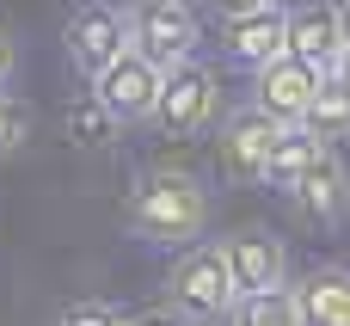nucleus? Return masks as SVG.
Listing matches in <instances>:
<instances>
[{
  "mask_svg": "<svg viewBox=\"0 0 350 326\" xmlns=\"http://www.w3.org/2000/svg\"><path fill=\"white\" fill-rule=\"evenodd\" d=\"M209 228V185L185 166H154L129 191V234L154 247H191Z\"/></svg>",
  "mask_w": 350,
  "mask_h": 326,
  "instance_id": "nucleus-1",
  "label": "nucleus"
},
{
  "mask_svg": "<svg viewBox=\"0 0 350 326\" xmlns=\"http://www.w3.org/2000/svg\"><path fill=\"white\" fill-rule=\"evenodd\" d=\"M234 277H228V259L215 240H191L185 259L166 271V308L185 314L191 326H215L228 308H234Z\"/></svg>",
  "mask_w": 350,
  "mask_h": 326,
  "instance_id": "nucleus-2",
  "label": "nucleus"
},
{
  "mask_svg": "<svg viewBox=\"0 0 350 326\" xmlns=\"http://www.w3.org/2000/svg\"><path fill=\"white\" fill-rule=\"evenodd\" d=\"M215 111H221V80H215V68H203V62H172V68H160V99H154L160 136L185 142V136L209 129Z\"/></svg>",
  "mask_w": 350,
  "mask_h": 326,
  "instance_id": "nucleus-3",
  "label": "nucleus"
},
{
  "mask_svg": "<svg viewBox=\"0 0 350 326\" xmlns=\"http://www.w3.org/2000/svg\"><path fill=\"white\" fill-rule=\"evenodd\" d=\"M320 86H326V68H314L301 55H271L265 68H252V105L277 123H301Z\"/></svg>",
  "mask_w": 350,
  "mask_h": 326,
  "instance_id": "nucleus-4",
  "label": "nucleus"
},
{
  "mask_svg": "<svg viewBox=\"0 0 350 326\" xmlns=\"http://www.w3.org/2000/svg\"><path fill=\"white\" fill-rule=\"evenodd\" d=\"M197 43H203V25H197L191 0H172V6H154V12H129V49L148 55L154 68L191 62Z\"/></svg>",
  "mask_w": 350,
  "mask_h": 326,
  "instance_id": "nucleus-5",
  "label": "nucleus"
},
{
  "mask_svg": "<svg viewBox=\"0 0 350 326\" xmlns=\"http://www.w3.org/2000/svg\"><path fill=\"white\" fill-rule=\"evenodd\" d=\"M62 43H68V62L92 80L105 62H117L129 49V12L123 6H105V0H86V6H74Z\"/></svg>",
  "mask_w": 350,
  "mask_h": 326,
  "instance_id": "nucleus-6",
  "label": "nucleus"
},
{
  "mask_svg": "<svg viewBox=\"0 0 350 326\" xmlns=\"http://www.w3.org/2000/svg\"><path fill=\"white\" fill-rule=\"evenodd\" d=\"M215 247H221L228 277H234L240 296H252V290H283V284H289V247H283V234H271V228H234V234H221Z\"/></svg>",
  "mask_w": 350,
  "mask_h": 326,
  "instance_id": "nucleus-7",
  "label": "nucleus"
},
{
  "mask_svg": "<svg viewBox=\"0 0 350 326\" xmlns=\"http://www.w3.org/2000/svg\"><path fill=\"white\" fill-rule=\"evenodd\" d=\"M92 99H98L117 123H142V117H154V99H160V68H154L148 55L123 49L117 62H105V68L92 74Z\"/></svg>",
  "mask_w": 350,
  "mask_h": 326,
  "instance_id": "nucleus-8",
  "label": "nucleus"
},
{
  "mask_svg": "<svg viewBox=\"0 0 350 326\" xmlns=\"http://www.w3.org/2000/svg\"><path fill=\"white\" fill-rule=\"evenodd\" d=\"M289 203L308 216V222H320V228H338L350 216V166H345V154L326 142L314 160H308V173L289 185Z\"/></svg>",
  "mask_w": 350,
  "mask_h": 326,
  "instance_id": "nucleus-9",
  "label": "nucleus"
},
{
  "mask_svg": "<svg viewBox=\"0 0 350 326\" xmlns=\"http://www.w3.org/2000/svg\"><path fill=\"white\" fill-rule=\"evenodd\" d=\"M277 129H283L277 117H265L258 105H240V111L221 123V136H215L221 173H228L234 185H258V179H265V154H271Z\"/></svg>",
  "mask_w": 350,
  "mask_h": 326,
  "instance_id": "nucleus-10",
  "label": "nucleus"
},
{
  "mask_svg": "<svg viewBox=\"0 0 350 326\" xmlns=\"http://www.w3.org/2000/svg\"><path fill=\"white\" fill-rule=\"evenodd\" d=\"M283 18H289V6H277V0H265L252 12H228L221 18V55L234 68H265L271 55H283Z\"/></svg>",
  "mask_w": 350,
  "mask_h": 326,
  "instance_id": "nucleus-11",
  "label": "nucleus"
},
{
  "mask_svg": "<svg viewBox=\"0 0 350 326\" xmlns=\"http://www.w3.org/2000/svg\"><path fill=\"white\" fill-rule=\"evenodd\" d=\"M283 55H301V62H314V68H326V74H332V62L345 55L338 6H332V0L289 6V18H283Z\"/></svg>",
  "mask_w": 350,
  "mask_h": 326,
  "instance_id": "nucleus-12",
  "label": "nucleus"
},
{
  "mask_svg": "<svg viewBox=\"0 0 350 326\" xmlns=\"http://www.w3.org/2000/svg\"><path fill=\"white\" fill-rule=\"evenodd\" d=\"M301 326H350V265H314L301 284H289Z\"/></svg>",
  "mask_w": 350,
  "mask_h": 326,
  "instance_id": "nucleus-13",
  "label": "nucleus"
},
{
  "mask_svg": "<svg viewBox=\"0 0 350 326\" xmlns=\"http://www.w3.org/2000/svg\"><path fill=\"white\" fill-rule=\"evenodd\" d=\"M320 148H326V142H320L308 123H283V129H277V142H271V154H265V179H258V185H271V191H283V197H289V185L308 173V160H314Z\"/></svg>",
  "mask_w": 350,
  "mask_h": 326,
  "instance_id": "nucleus-14",
  "label": "nucleus"
},
{
  "mask_svg": "<svg viewBox=\"0 0 350 326\" xmlns=\"http://www.w3.org/2000/svg\"><path fill=\"white\" fill-rule=\"evenodd\" d=\"M221 326H301V314H295V296H289V284H283V290L234 296V308L221 314Z\"/></svg>",
  "mask_w": 350,
  "mask_h": 326,
  "instance_id": "nucleus-15",
  "label": "nucleus"
},
{
  "mask_svg": "<svg viewBox=\"0 0 350 326\" xmlns=\"http://www.w3.org/2000/svg\"><path fill=\"white\" fill-rule=\"evenodd\" d=\"M68 142H74L80 154H98V148H111V142H117V117L86 92V99H74V105H68Z\"/></svg>",
  "mask_w": 350,
  "mask_h": 326,
  "instance_id": "nucleus-16",
  "label": "nucleus"
},
{
  "mask_svg": "<svg viewBox=\"0 0 350 326\" xmlns=\"http://www.w3.org/2000/svg\"><path fill=\"white\" fill-rule=\"evenodd\" d=\"M320 142H338V136H350V86H338L332 74H326V86L314 92V105H308V117H301Z\"/></svg>",
  "mask_w": 350,
  "mask_h": 326,
  "instance_id": "nucleus-17",
  "label": "nucleus"
},
{
  "mask_svg": "<svg viewBox=\"0 0 350 326\" xmlns=\"http://www.w3.org/2000/svg\"><path fill=\"white\" fill-rule=\"evenodd\" d=\"M25 142H31V105H18V99L0 86V154L25 148Z\"/></svg>",
  "mask_w": 350,
  "mask_h": 326,
  "instance_id": "nucleus-18",
  "label": "nucleus"
},
{
  "mask_svg": "<svg viewBox=\"0 0 350 326\" xmlns=\"http://www.w3.org/2000/svg\"><path fill=\"white\" fill-rule=\"evenodd\" d=\"M55 326H123V308H111V302H68Z\"/></svg>",
  "mask_w": 350,
  "mask_h": 326,
  "instance_id": "nucleus-19",
  "label": "nucleus"
},
{
  "mask_svg": "<svg viewBox=\"0 0 350 326\" xmlns=\"http://www.w3.org/2000/svg\"><path fill=\"white\" fill-rule=\"evenodd\" d=\"M123 326H191V321L172 308H148V314H123Z\"/></svg>",
  "mask_w": 350,
  "mask_h": 326,
  "instance_id": "nucleus-20",
  "label": "nucleus"
},
{
  "mask_svg": "<svg viewBox=\"0 0 350 326\" xmlns=\"http://www.w3.org/2000/svg\"><path fill=\"white\" fill-rule=\"evenodd\" d=\"M12 62H18V49H12V31L0 25V86L12 80Z\"/></svg>",
  "mask_w": 350,
  "mask_h": 326,
  "instance_id": "nucleus-21",
  "label": "nucleus"
},
{
  "mask_svg": "<svg viewBox=\"0 0 350 326\" xmlns=\"http://www.w3.org/2000/svg\"><path fill=\"white\" fill-rule=\"evenodd\" d=\"M209 6H215V12L228 18V12H252V6H265V0H209Z\"/></svg>",
  "mask_w": 350,
  "mask_h": 326,
  "instance_id": "nucleus-22",
  "label": "nucleus"
},
{
  "mask_svg": "<svg viewBox=\"0 0 350 326\" xmlns=\"http://www.w3.org/2000/svg\"><path fill=\"white\" fill-rule=\"evenodd\" d=\"M332 80H338V86H350V43H345V55L332 62Z\"/></svg>",
  "mask_w": 350,
  "mask_h": 326,
  "instance_id": "nucleus-23",
  "label": "nucleus"
},
{
  "mask_svg": "<svg viewBox=\"0 0 350 326\" xmlns=\"http://www.w3.org/2000/svg\"><path fill=\"white\" fill-rule=\"evenodd\" d=\"M154 6H172V0H123V12H154Z\"/></svg>",
  "mask_w": 350,
  "mask_h": 326,
  "instance_id": "nucleus-24",
  "label": "nucleus"
},
{
  "mask_svg": "<svg viewBox=\"0 0 350 326\" xmlns=\"http://www.w3.org/2000/svg\"><path fill=\"white\" fill-rule=\"evenodd\" d=\"M338 25H345V43H350V0L338 6Z\"/></svg>",
  "mask_w": 350,
  "mask_h": 326,
  "instance_id": "nucleus-25",
  "label": "nucleus"
}]
</instances>
